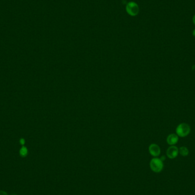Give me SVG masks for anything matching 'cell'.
I'll use <instances>...</instances> for the list:
<instances>
[{
    "mask_svg": "<svg viewBox=\"0 0 195 195\" xmlns=\"http://www.w3.org/2000/svg\"><path fill=\"white\" fill-rule=\"evenodd\" d=\"M149 166L151 170L153 172L155 173H159L160 172L163 170V161L159 158L154 157L150 161Z\"/></svg>",
    "mask_w": 195,
    "mask_h": 195,
    "instance_id": "1",
    "label": "cell"
},
{
    "mask_svg": "<svg viewBox=\"0 0 195 195\" xmlns=\"http://www.w3.org/2000/svg\"><path fill=\"white\" fill-rule=\"evenodd\" d=\"M190 132H191L190 126L188 124L185 123L179 124L176 129V132L177 136L182 138L188 136Z\"/></svg>",
    "mask_w": 195,
    "mask_h": 195,
    "instance_id": "2",
    "label": "cell"
},
{
    "mask_svg": "<svg viewBox=\"0 0 195 195\" xmlns=\"http://www.w3.org/2000/svg\"><path fill=\"white\" fill-rule=\"evenodd\" d=\"M126 11L128 14L132 16H135L138 14L139 8L138 4L134 2H130L128 3L126 6Z\"/></svg>",
    "mask_w": 195,
    "mask_h": 195,
    "instance_id": "3",
    "label": "cell"
},
{
    "mask_svg": "<svg viewBox=\"0 0 195 195\" xmlns=\"http://www.w3.org/2000/svg\"><path fill=\"white\" fill-rule=\"evenodd\" d=\"M167 156L171 159H173L177 157L179 154V148L175 145H171L167 149Z\"/></svg>",
    "mask_w": 195,
    "mask_h": 195,
    "instance_id": "4",
    "label": "cell"
},
{
    "mask_svg": "<svg viewBox=\"0 0 195 195\" xmlns=\"http://www.w3.org/2000/svg\"><path fill=\"white\" fill-rule=\"evenodd\" d=\"M148 150H149V153L154 157H157L159 156L161 153V150H160L159 146L154 143L151 144L149 145Z\"/></svg>",
    "mask_w": 195,
    "mask_h": 195,
    "instance_id": "5",
    "label": "cell"
},
{
    "mask_svg": "<svg viewBox=\"0 0 195 195\" xmlns=\"http://www.w3.org/2000/svg\"><path fill=\"white\" fill-rule=\"evenodd\" d=\"M179 141V136L176 134H171L167 138V143L170 145H175Z\"/></svg>",
    "mask_w": 195,
    "mask_h": 195,
    "instance_id": "6",
    "label": "cell"
},
{
    "mask_svg": "<svg viewBox=\"0 0 195 195\" xmlns=\"http://www.w3.org/2000/svg\"><path fill=\"white\" fill-rule=\"evenodd\" d=\"M179 153L181 155V156H188L189 154V150L186 147H181L179 149Z\"/></svg>",
    "mask_w": 195,
    "mask_h": 195,
    "instance_id": "7",
    "label": "cell"
},
{
    "mask_svg": "<svg viewBox=\"0 0 195 195\" xmlns=\"http://www.w3.org/2000/svg\"><path fill=\"white\" fill-rule=\"evenodd\" d=\"M28 149L24 145L22 146L21 149H20V155L22 157H25L28 155Z\"/></svg>",
    "mask_w": 195,
    "mask_h": 195,
    "instance_id": "8",
    "label": "cell"
},
{
    "mask_svg": "<svg viewBox=\"0 0 195 195\" xmlns=\"http://www.w3.org/2000/svg\"><path fill=\"white\" fill-rule=\"evenodd\" d=\"M20 144L23 146V145H25V139L24 138H21L20 139Z\"/></svg>",
    "mask_w": 195,
    "mask_h": 195,
    "instance_id": "9",
    "label": "cell"
},
{
    "mask_svg": "<svg viewBox=\"0 0 195 195\" xmlns=\"http://www.w3.org/2000/svg\"><path fill=\"white\" fill-rule=\"evenodd\" d=\"M0 195H8L6 192L0 191Z\"/></svg>",
    "mask_w": 195,
    "mask_h": 195,
    "instance_id": "10",
    "label": "cell"
},
{
    "mask_svg": "<svg viewBox=\"0 0 195 195\" xmlns=\"http://www.w3.org/2000/svg\"><path fill=\"white\" fill-rule=\"evenodd\" d=\"M192 21H193V22L194 25H195V14L193 16V18H192Z\"/></svg>",
    "mask_w": 195,
    "mask_h": 195,
    "instance_id": "11",
    "label": "cell"
},
{
    "mask_svg": "<svg viewBox=\"0 0 195 195\" xmlns=\"http://www.w3.org/2000/svg\"><path fill=\"white\" fill-rule=\"evenodd\" d=\"M160 159L162 160L163 162L164 160H165V159H166V157H165V156H162V157L160 158Z\"/></svg>",
    "mask_w": 195,
    "mask_h": 195,
    "instance_id": "12",
    "label": "cell"
},
{
    "mask_svg": "<svg viewBox=\"0 0 195 195\" xmlns=\"http://www.w3.org/2000/svg\"><path fill=\"white\" fill-rule=\"evenodd\" d=\"M192 34H193V36L195 37V29L193 30V32H192Z\"/></svg>",
    "mask_w": 195,
    "mask_h": 195,
    "instance_id": "13",
    "label": "cell"
},
{
    "mask_svg": "<svg viewBox=\"0 0 195 195\" xmlns=\"http://www.w3.org/2000/svg\"></svg>",
    "mask_w": 195,
    "mask_h": 195,
    "instance_id": "14",
    "label": "cell"
}]
</instances>
